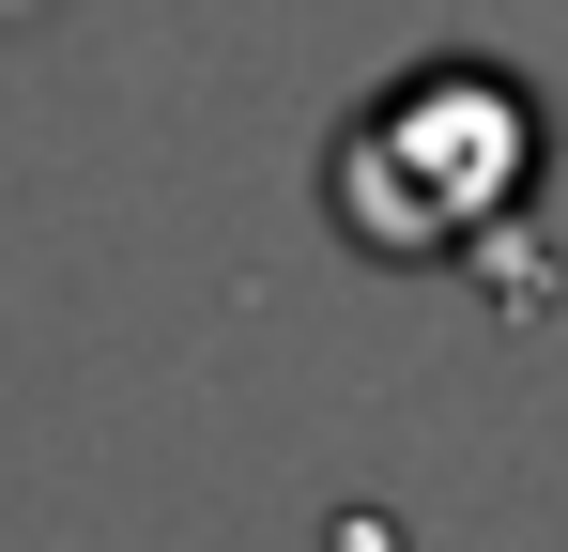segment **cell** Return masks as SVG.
I'll return each instance as SVG.
<instances>
[{
    "label": "cell",
    "mask_w": 568,
    "mask_h": 552,
    "mask_svg": "<svg viewBox=\"0 0 568 552\" xmlns=\"http://www.w3.org/2000/svg\"><path fill=\"white\" fill-rule=\"evenodd\" d=\"M323 200L369 262H462V246H491V215L538 200V92L491 62H415L384 108L338 123Z\"/></svg>",
    "instance_id": "obj_1"
}]
</instances>
